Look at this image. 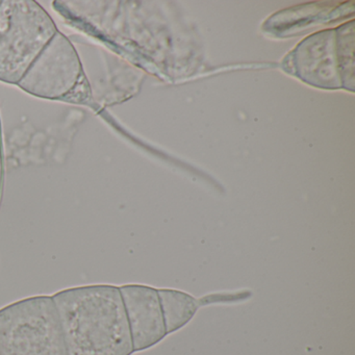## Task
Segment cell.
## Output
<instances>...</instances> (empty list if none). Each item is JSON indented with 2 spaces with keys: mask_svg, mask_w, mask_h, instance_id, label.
Instances as JSON below:
<instances>
[{
  "mask_svg": "<svg viewBox=\"0 0 355 355\" xmlns=\"http://www.w3.org/2000/svg\"><path fill=\"white\" fill-rule=\"evenodd\" d=\"M68 355H132L119 286H76L53 295Z\"/></svg>",
  "mask_w": 355,
  "mask_h": 355,
  "instance_id": "6da1fadb",
  "label": "cell"
},
{
  "mask_svg": "<svg viewBox=\"0 0 355 355\" xmlns=\"http://www.w3.org/2000/svg\"><path fill=\"white\" fill-rule=\"evenodd\" d=\"M57 33L51 16L35 1H1L0 80L18 85Z\"/></svg>",
  "mask_w": 355,
  "mask_h": 355,
  "instance_id": "7a4b0ae2",
  "label": "cell"
},
{
  "mask_svg": "<svg viewBox=\"0 0 355 355\" xmlns=\"http://www.w3.org/2000/svg\"><path fill=\"white\" fill-rule=\"evenodd\" d=\"M0 355H68L53 297H31L0 309Z\"/></svg>",
  "mask_w": 355,
  "mask_h": 355,
  "instance_id": "3957f363",
  "label": "cell"
},
{
  "mask_svg": "<svg viewBox=\"0 0 355 355\" xmlns=\"http://www.w3.org/2000/svg\"><path fill=\"white\" fill-rule=\"evenodd\" d=\"M85 83L82 65L73 45L58 32L18 86L41 98L67 99L80 85L85 86Z\"/></svg>",
  "mask_w": 355,
  "mask_h": 355,
  "instance_id": "277c9868",
  "label": "cell"
},
{
  "mask_svg": "<svg viewBox=\"0 0 355 355\" xmlns=\"http://www.w3.org/2000/svg\"><path fill=\"white\" fill-rule=\"evenodd\" d=\"M130 325L134 352L161 342L166 336L163 313L157 290L141 284L119 286Z\"/></svg>",
  "mask_w": 355,
  "mask_h": 355,
  "instance_id": "5b68a950",
  "label": "cell"
},
{
  "mask_svg": "<svg viewBox=\"0 0 355 355\" xmlns=\"http://www.w3.org/2000/svg\"><path fill=\"white\" fill-rule=\"evenodd\" d=\"M157 295L167 334L184 327L198 309L196 299L187 293L175 290H157Z\"/></svg>",
  "mask_w": 355,
  "mask_h": 355,
  "instance_id": "8992f818",
  "label": "cell"
},
{
  "mask_svg": "<svg viewBox=\"0 0 355 355\" xmlns=\"http://www.w3.org/2000/svg\"><path fill=\"white\" fill-rule=\"evenodd\" d=\"M3 153H1V138H0V201H1V195H3Z\"/></svg>",
  "mask_w": 355,
  "mask_h": 355,
  "instance_id": "52a82bcc",
  "label": "cell"
},
{
  "mask_svg": "<svg viewBox=\"0 0 355 355\" xmlns=\"http://www.w3.org/2000/svg\"><path fill=\"white\" fill-rule=\"evenodd\" d=\"M0 3H1V1H0Z\"/></svg>",
  "mask_w": 355,
  "mask_h": 355,
  "instance_id": "ba28073f",
  "label": "cell"
}]
</instances>
